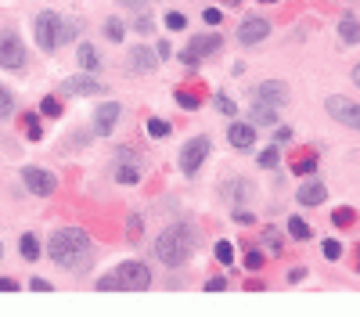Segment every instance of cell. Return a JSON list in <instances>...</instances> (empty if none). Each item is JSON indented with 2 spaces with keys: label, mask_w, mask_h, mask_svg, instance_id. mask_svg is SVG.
<instances>
[{
  "label": "cell",
  "mask_w": 360,
  "mask_h": 317,
  "mask_svg": "<svg viewBox=\"0 0 360 317\" xmlns=\"http://www.w3.org/2000/svg\"><path fill=\"white\" fill-rule=\"evenodd\" d=\"M47 252H51V260L58 267H65V271H87V263H90V234L83 227H61V231L51 234Z\"/></svg>",
  "instance_id": "6da1fadb"
},
{
  "label": "cell",
  "mask_w": 360,
  "mask_h": 317,
  "mask_svg": "<svg viewBox=\"0 0 360 317\" xmlns=\"http://www.w3.org/2000/svg\"><path fill=\"white\" fill-rule=\"evenodd\" d=\"M195 245H198V231H191L187 224H177V227H166L155 238V256L166 267H184Z\"/></svg>",
  "instance_id": "7a4b0ae2"
},
{
  "label": "cell",
  "mask_w": 360,
  "mask_h": 317,
  "mask_svg": "<svg viewBox=\"0 0 360 317\" xmlns=\"http://www.w3.org/2000/svg\"><path fill=\"white\" fill-rule=\"evenodd\" d=\"M216 51H224V37H220V33H202V37H195L191 43L184 47L180 61H184L187 69H198V58L216 54Z\"/></svg>",
  "instance_id": "3957f363"
},
{
  "label": "cell",
  "mask_w": 360,
  "mask_h": 317,
  "mask_svg": "<svg viewBox=\"0 0 360 317\" xmlns=\"http://www.w3.org/2000/svg\"><path fill=\"white\" fill-rule=\"evenodd\" d=\"M0 65L19 72L25 69V47H22V37L11 33V29H0Z\"/></svg>",
  "instance_id": "277c9868"
},
{
  "label": "cell",
  "mask_w": 360,
  "mask_h": 317,
  "mask_svg": "<svg viewBox=\"0 0 360 317\" xmlns=\"http://www.w3.org/2000/svg\"><path fill=\"white\" fill-rule=\"evenodd\" d=\"M324 112L332 116L335 123L350 126V130H360V105L350 101V98H342V94H332V98L324 101Z\"/></svg>",
  "instance_id": "5b68a950"
},
{
  "label": "cell",
  "mask_w": 360,
  "mask_h": 317,
  "mask_svg": "<svg viewBox=\"0 0 360 317\" xmlns=\"http://www.w3.org/2000/svg\"><path fill=\"white\" fill-rule=\"evenodd\" d=\"M36 43H40V51H54L61 43V14H54V11L36 14Z\"/></svg>",
  "instance_id": "8992f818"
},
{
  "label": "cell",
  "mask_w": 360,
  "mask_h": 317,
  "mask_svg": "<svg viewBox=\"0 0 360 317\" xmlns=\"http://www.w3.org/2000/svg\"><path fill=\"white\" fill-rule=\"evenodd\" d=\"M119 285L123 289H134V292H145L151 289V271L140 260H127V263H119V271H116Z\"/></svg>",
  "instance_id": "52a82bcc"
},
{
  "label": "cell",
  "mask_w": 360,
  "mask_h": 317,
  "mask_svg": "<svg viewBox=\"0 0 360 317\" xmlns=\"http://www.w3.org/2000/svg\"><path fill=\"white\" fill-rule=\"evenodd\" d=\"M206 155H209V137H191L180 148V170L187 173V177H195V173L202 170V163H206Z\"/></svg>",
  "instance_id": "ba28073f"
},
{
  "label": "cell",
  "mask_w": 360,
  "mask_h": 317,
  "mask_svg": "<svg viewBox=\"0 0 360 317\" xmlns=\"http://www.w3.org/2000/svg\"><path fill=\"white\" fill-rule=\"evenodd\" d=\"M22 181H25V187H29V192H33V195H40V198L54 195V187H58V181H54L47 170H40V166H25V170H22Z\"/></svg>",
  "instance_id": "9c48e42d"
},
{
  "label": "cell",
  "mask_w": 360,
  "mask_h": 317,
  "mask_svg": "<svg viewBox=\"0 0 360 317\" xmlns=\"http://www.w3.org/2000/svg\"><path fill=\"white\" fill-rule=\"evenodd\" d=\"M119 112H123V105L119 101H105L94 108V134L98 137H108L116 130V123H119Z\"/></svg>",
  "instance_id": "30bf717a"
},
{
  "label": "cell",
  "mask_w": 360,
  "mask_h": 317,
  "mask_svg": "<svg viewBox=\"0 0 360 317\" xmlns=\"http://www.w3.org/2000/svg\"><path fill=\"white\" fill-rule=\"evenodd\" d=\"M253 101H263V105L281 108V105H288V87L281 83V79H263V83L253 90Z\"/></svg>",
  "instance_id": "8fae6325"
},
{
  "label": "cell",
  "mask_w": 360,
  "mask_h": 317,
  "mask_svg": "<svg viewBox=\"0 0 360 317\" xmlns=\"http://www.w3.org/2000/svg\"><path fill=\"white\" fill-rule=\"evenodd\" d=\"M267 37H271V22L267 19H245L238 25V43L242 47H256V43H263Z\"/></svg>",
  "instance_id": "7c38bea8"
},
{
  "label": "cell",
  "mask_w": 360,
  "mask_h": 317,
  "mask_svg": "<svg viewBox=\"0 0 360 317\" xmlns=\"http://www.w3.org/2000/svg\"><path fill=\"white\" fill-rule=\"evenodd\" d=\"M65 94H76V98H94V94H105V83H98L94 76H69L61 83Z\"/></svg>",
  "instance_id": "4fadbf2b"
},
{
  "label": "cell",
  "mask_w": 360,
  "mask_h": 317,
  "mask_svg": "<svg viewBox=\"0 0 360 317\" xmlns=\"http://www.w3.org/2000/svg\"><path fill=\"white\" fill-rule=\"evenodd\" d=\"M227 141L238 152H248V148H253V141H256V126L253 123H234L231 130H227Z\"/></svg>",
  "instance_id": "5bb4252c"
},
{
  "label": "cell",
  "mask_w": 360,
  "mask_h": 317,
  "mask_svg": "<svg viewBox=\"0 0 360 317\" xmlns=\"http://www.w3.org/2000/svg\"><path fill=\"white\" fill-rule=\"evenodd\" d=\"M155 61H159V58H155V51H148V47H134L130 58H127V69L130 72H151Z\"/></svg>",
  "instance_id": "9a60e30c"
},
{
  "label": "cell",
  "mask_w": 360,
  "mask_h": 317,
  "mask_svg": "<svg viewBox=\"0 0 360 317\" xmlns=\"http://www.w3.org/2000/svg\"><path fill=\"white\" fill-rule=\"evenodd\" d=\"M295 198H299V205H321L328 198V192H324L321 181H310V184L299 187V195H295Z\"/></svg>",
  "instance_id": "2e32d148"
},
{
  "label": "cell",
  "mask_w": 360,
  "mask_h": 317,
  "mask_svg": "<svg viewBox=\"0 0 360 317\" xmlns=\"http://www.w3.org/2000/svg\"><path fill=\"white\" fill-rule=\"evenodd\" d=\"M274 123H277V108L263 105V101H253V126H274Z\"/></svg>",
  "instance_id": "e0dca14e"
},
{
  "label": "cell",
  "mask_w": 360,
  "mask_h": 317,
  "mask_svg": "<svg viewBox=\"0 0 360 317\" xmlns=\"http://www.w3.org/2000/svg\"><path fill=\"white\" fill-rule=\"evenodd\" d=\"M76 58H80V65L90 69V72H98V69H101V54H98V47H90V43H80Z\"/></svg>",
  "instance_id": "ac0fdd59"
},
{
  "label": "cell",
  "mask_w": 360,
  "mask_h": 317,
  "mask_svg": "<svg viewBox=\"0 0 360 317\" xmlns=\"http://www.w3.org/2000/svg\"><path fill=\"white\" fill-rule=\"evenodd\" d=\"M317 170V155L314 152H303L292 158V173H299V177H310V173Z\"/></svg>",
  "instance_id": "d6986e66"
},
{
  "label": "cell",
  "mask_w": 360,
  "mask_h": 317,
  "mask_svg": "<svg viewBox=\"0 0 360 317\" xmlns=\"http://www.w3.org/2000/svg\"><path fill=\"white\" fill-rule=\"evenodd\" d=\"M339 40L350 43V47L360 43V22H357V19H342V22H339Z\"/></svg>",
  "instance_id": "ffe728a7"
},
{
  "label": "cell",
  "mask_w": 360,
  "mask_h": 317,
  "mask_svg": "<svg viewBox=\"0 0 360 317\" xmlns=\"http://www.w3.org/2000/svg\"><path fill=\"white\" fill-rule=\"evenodd\" d=\"M19 252H22V260H40V242H36V234H22L19 238Z\"/></svg>",
  "instance_id": "44dd1931"
},
{
  "label": "cell",
  "mask_w": 360,
  "mask_h": 317,
  "mask_svg": "<svg viewBox=\"0 0 360 317\" xmlns=\"http://www.w3.org/2000/svg\"><path fill=\"white\" fill-rule=\"evenodd\" d=\"M213 260H216V263H224V267L234 263V245L227 242V238H220V242L213 245Z\"/></svg>",
  "instance_id": "7402d4cb"
},
{
  "label": "cell",
  "mask_w": 360,
  "mask_h": 317,
  "mask_svg": "<svg viewBox=\"0 0 360 317\" xmlns=\"http://www.w3.org/2000/svg\"><path fill=\"white\" fill-rule=\"evenodd\" d=\"M288 234L295 238V242H306V238H310V234H314V227H310V224H306V220H299V216H292V220H288Z\"/></svg>",
  "instance_id": "603a6c76"
},
{
  "label": "cell",
  "mask_w": 360,
  "mask_h": 317,
  "mask_svg": "<svg viewBox=\"0 0 360 317\" xmlns=\"http://www.w3.org/2000/svg\"><path fill=\"white\" fill-rule=\"evenodd\" d=\"M332 224H335V227H353V224H357V209L342 205V209H335V213H332Z\"/></svg>",
  "instance_id": "cb8c5ba5"
},
{
  "label": "cell",
  "mask_w": 360,
  "mask_h": 317,
  "mask_svg": "<svg viewBox=\"0 0 360 317\" xmlns=\"http://www.w3.org/2000/svg\"><path fill=\"white\" fill-rule=\"evenodd\" d=\"M116 181H119V184H137V181H140V170H137L134 163H123L119 173H116Z\"/></svg>",
  "instance_id": "d4e9b609"
},
{
  "label": "cell",
  "mask_w": 360,
  "mask_h": 317,
  "mask_svg": "<svg viewBox=\"0 0 360 317\" xmlns=\"http://www.w3.org/2000/svg\"><path fill=\"white\" fill-rule=\"evenodd\" d=\"M80 33H83V25L76 22V19H69V22L61 19V43H72V40L80 37Z\"/></svg>",
  "instance_id": "484cf974"
},
{
  "label": "cell",
  "mask_w": 360,
  "mask_h": 317,
  "mask_svg": "<svg viewBox=\"0 0 360 317\" xmlns=\"http://www.w3.org/2000/svg\"><path fill=\"white\" fill-rule=\"evenodd\" d=\"M277 163H281V145H271L267 152H260V166L263 170H274Z\"/></svg>",
  "instance_id": "4316f807"
},
{
  "label": "cell",
  "mask_w": 360,
  "mask_h": 317,
  "mask_svg": "<svg viewBox=\"0 0 360 317\" xmlns=\"http://www.w3.org/2000/svg\"><path fill=\"white\" fill-rule=\"evenodd\" d=\"M105 37L112 40V43H119L123 37H127V25H123L119 19H108V22H105Z\"/></svg>",
  "instance_id": "83f0119b"
},
{
  "label": "cell",
  "mask_w": 360,
  "mask_h": 317,
  "mask_svg": "<svg viewBox=\"0 0 360 317\" xmlns=\"http://www.w3.org/2000/svg\"><path fill=\"white\" fill-rule=\"evenodd\" d=\"M263 242H267L277 256H281V249H285V238H281V231L277 227H263Z\"/></svg>",
  "instance_id": "f1b7e54d"
},
{
  "label": "cell",
  "mask_w": 360,
  "mask_h": 317,
  "mask_svg": "<svg viewBox=\"0 0 360 317\" xmlns=\"http://www.w3.org/2000/svg\"><path fill=\"white\" fill-rule=\"evenodd\" d=\"M11 116H14V98H11V90L0 87V123L11 119Z\"/></svg>",
  "instance_id": "f546056e"
},
{
  "label": "cell",
  "mask_w": 360,
  "mask_h": 317,
  "mask_svg": "<svg viewBox=\"0 0 360 317\" xmlns=\"http://www.w3.org/2000/svg\"><path fill=\"white\" fill-rule=\"evenodd\" d=\"M177 105L187 108V112H195V108L202 105V98H198V94H191V90H177Z\"/></svg>",
  "instance_id": "4dcf8cb0"
},
{
  "label": "cell",
  "mask_w": 360,
  "mask_h": 317,
  "mask_svg": "<svg viewBox=\"0 0 360 317\" xmlns=\"http://www.w3.org/2000/svg\"><path fill=\"white\" fill-rule=\"evenodd\" d=\"M263 260H267V256H263L260 249H253V245H248V252H245V271H248V274H253V271H260V267H263Z\"/></svg>",
  "instance_id": "1f68e13d"
},
{
  "label": "cell",
  "mask_w": 360,
  "mask_h": 317,
  "mask_svg": "<svg viewBox=\"0 0 360 317\" xmlns=\"http://www.w3.org/2000/svg\"><path fill=\"white\" fill-rule=\"evenodd\" d=\"M22 123H25V134H29V141H40L43 134H40V119L33 116V112H22Z\"/></svg>",
  "instance_id": "d6a6232c"
},
{
  "label": "cell",
  "mask_w": 360,
  "mask_h": 317,
  "mask_svg": "<svg viewBox=\"0 0 360 317\" xmlns=\"http://www.w3.org/2000/svg\"><path fill=\"white\" fill-rule=\"evenodd\" d=\"M321 252H324V260H339L342 256V242H335V238H324V245H321Z\"/></svg>",
  "instance_id": "836d02e7"
},
{
  "label": "cell",
  "mask_w": 360,
  "mask_h": 317,
  "mask_svg": "<svg viewBox=\"0 0 360 317\" xmlns=\"http://www.w3.org/2000/svg\"><path fill=\"white\" fill-rule=\"evenodd\" d=\"M40 112H43L47 119H58V116H61V101H58V98H43V101H40Z\"/></svg>",
  "instance_id": "e575fe53"
},
{
  "label": "cell",
  "mask_w": 360,
  "mask_h": 317,
  "mask_svg": "<svg viewBox=\"0 0 360 317\" xmlns=\"http://www.w3.org/2000/svg\"><path fill=\"white\" fill-rule=\"evenodd\" d=\"M216 112H220V116H234V112H238V108H234V98H227V94H216Z\"/></svg>",
  "instance_id": "d590c367"
},
{
  "label": "cell",
  "mask_w": 360,
  "mask_h": 317,
  "mask_svg": "<svg viewBox=\"0 0 360 317\" xmlns=\"http://www.w3.org/2000/svg\"><path fill=\"white\" fill-rule=\"evenodd\" d=\"M148 137H169V123L166 119H148Z\"/></svg>",
  "instance_id": "8d00e7d4"
},
{
  "label": "cell",
  "mask_w": 360,
  "mask_h": 317,
  "mask_svg": "<svg viewBox=\"0 0 360 317\" xmlns=\"http://www.w3.org/2000/svg\"><path fill=\"white\" fill-rule=\"evenodd\" d=\"M166 29H173V33H180V29H187V19L180 11H169L166 14Z\"/></svg>",
  "instance_id": "74e56055"
},
{
  "label": "cell",
  "mask_w": 360,
  "mask_h": 317,
  "mask_svg": "<svg viewBox=\"0 0 360 317\" xmlns=\"http://www.w3.org/2000/svg\"><path fill=\"white\" fill-rule=\"evenodd\" d=\"M202 19H206L209 25H220V19H224V11H220V8H206V11H202Z\"/></svg>",
  "instance_id": "f35d334b"
},
{
  "label": "cell",
  "mask_w": 360,
  "mask_h": 317,
  "mask_svg": "<svg viewBox=\"0 0 360 317\" xmlns=\"http://www.w3.org/2000/svg\"><path fill=\"white\" fill-rule=\"evenodd\" d=\"M98 289H101V292H108V289H123V285H119V278H116V274H105V278L98 281Z\"/></svg>",
  "instance_id": "ab89813d"
},
{
  "label": "cell",
  "mask_w": 360,
  "mask_h": 317,
  "mask_svg": "<svg viewBox=\"0 0 360 317\" xmlns=\"http://www.w3.org/2000/svg\"><path fill=\"white\" fill-rule=\"evenodd\" d=\"M151 29H155L151 14H145V11H140V19H137V33H151Z\"/></svg>",
  "instance_id": "60d3db41"
},
{
  "label": "cell",
  "mask_w": 360,
  "mask_h": 317,
  "mask_svg": "<svg viewBox=\"0 0 360 317\" xmlns=\"http://www.w3.org/2000/svg\"><path fill=\"white\" fill-rule=\"evenodd\" d=\"M224 289H227L224 278H209V281H206V292H224Z\"/></svg>",
  "instance_id": "b9f144b4"
},
{
  "label": "cell",
  "mask_w": 360,
  "mask_h": 317,
  "mask_svg": "<svg viewBox=\"0 0 360 317\" xmlns=\"http://www.w3.org/2000/svg\"><path fill=\"white\" fill-rule=\"evenodd\" d=\"M288 141H292V130H288V126H281V130L274 134V145H288Z\"/></svg>",
  "instance_id": "7bdbcfd3"
},
{
  "label": "cell",
  "mask_w": 360,
  "mask_h": 317,
  "mask_svg": "<svg viewBox=\"0 0 360 317\" xmlns=\"http://www.w3.org/2000/svg\"><path fill=\"white\" fill-rule=\"evenodd\" d=\"M169 54H173V47H169V43H166V40H162V43H159V47H155V58H159V61H166V58H169Z\"/></svg>",
  "instance_id": "ee69618b"
},
{
  "label": "cell",
  "mask_w": 360,
  "mask_h": 317,
  "mask_svg": "<svg viewBox=\"0 0 360 317\" xmlns=\"http://www.w3.org/2000/svg\"><path fill=\"white\" fill-rule=\"evenodd\" d=\"M127 227H130V238H140V227H145V224H140V216H130Z\"/></svg>",
  "instance_id": "f6af8a7d"
},
{
  "label": "cell",
  "mask_w": 360,
  "mask_h": 317,
  "mask_svg": "<svg viewBox=\"0 0 360 317\" xmlns=\"http://www.w3.org/2000/svg\"><path fill=\"white\" fill-rule=\"evenodd\" d=\"M14 289H22L14 278H0V292H14Z\"/></svg>",
  "instance_id": "bcb514c9"
},
{
  "label": "cell",
  "mask_w": 360,
  "mask_h": 317,
  "mask_svg": "<svg viewBox=\"0 0 360 317\" xmlns=\"http://www.w3.org/2000/svg\"><path fill=\"white\" fill-rule=\"evenodd\" d=\"M29 285H33L36 292H51V281H47V278H33V281H29Z\"/></svg>",
  "instance_id": "7dc6e473"
},
{
  "label": "cell",
  "mask_w": 360,
  "mask_h": 317,
  "mask_svg": "<svg viewBox=\"0 0 360 317\" xmlns=\"http://www.w3.org/2000/svg\"><path fill=\"white\" fill-rule=\"evenodd\" d=\"M306 278V267H292V271H288V281L295 285V281H303Z\"/></svg>",
  "instance_id": "c3c4849f"
},
{
  "label": "cell",
  "mask_w": 360,
  "mask_h": 317,
  "mask_svg": "<svg viewBox=\"0 0 360 317\" xmlns=\"http://www.w3.org/2000/svg\"><path fill=\"white\" fill-rule=\"evenodd\" d=\"M353 83L360 87V61H357V65H353Z\"/></svg>",
  "instance_id": "681fc988"
},
{
  "label": "cell",
  "mask_w": 360,
  "mask_h": 317,
  "mask_svg": "<svg viewBox=\"0 0 360 317\" xmlns=\"http://www.w3.org/2000/svg\"><path fill=\"white\" fill-rule=\"evenodd\" d=\"M119 4H127V8H140V0H119Z\"/></svg>",
  "instance_id": "f907efd6"
},
{
  "label": "cell",
  "mask_w": 360,
  "mask_h": 317,
  "mask_svg": "<svg viewBox=\"0 0 360 317\" xmlns=\"http://www.w3.org/2000/svg\"><path fill=\"white\" fill-rule=\"evenodd\" d=\"M224 4H227V8H238V4H242V0H224Z\"/></svg>",
  "instance_id": "816d5d0a"
},
{
  "label": "cell",
  "mask_w": 360,
  "mask_h": 317,
  "mask_svg": "<svg viewBox=\"0 0 360 317\" xmlns=\"http://www.w3.org/2000/svg\"><path fill=\"white\" fill-rule=\"evenodd\" d=\"M263 4H277V0H263Z\"/></svg>",
  "instance_id": "f5cc1de1"
},
{
  "label": "cell",
  "mask_w": 360,
  "mask_h": 317,
  "mask_svg": "<svg viewBox=\"0 0 360 317\" xmlns=\"http://www.w3.org/2000/svg\"><path fill=\"white\" fill-rule=\"evenodd\" d=\"M0 260H4V245H0Z\"/></svg>",
  "instance_id": "db71d44e"
}]
</instances>
